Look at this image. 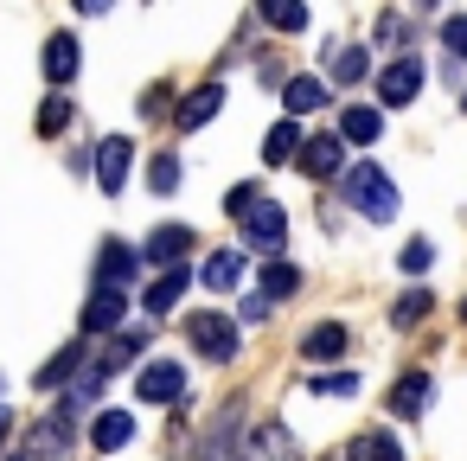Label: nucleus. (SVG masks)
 Segmentation results:
<instances>
[{
	"label": "nucleus",
	"instance_id": "f257e3e1",
	"mask_svg": "<svg viewBox=\"0 0 467 461\" xmlns=\"http://www.w3.org/2000/svg\"><path fill=\"white\" fill-rule=\"evenodd\" d=\"M346 205H352L358 218H371V225H390L403 199H397V180L378 173V161H358V167L346 173Z\"/></svg>",
	"mask_w": 467,
	"mask_h": 461
},
{
	"label": "nucleus",
	"instance_id": "f03ea898",
	"mask_svg": "<svg viewBox=\"0 0 467 461\" xmlns=\"http://www.w3.org/2000/svg\"><path fill=\"white\" fill-rule=\"evenodd\" d=\"M186 346L205 359V365H231L237 359V320L224 314V308H199V314H186Z\"/></svg>",
	"mask_w": 467,
	"mask_h": 461
},
{
	"label": "nucleus",
	"instance_id": "7ed1b4c3",
	"mask_svg": "<svg viewBox=\"0 0 467 461\" xmlns=\"http://www.w3.org/2000/svg\"><path fill=\"white\" fill-rule=\"evenodd\" d=\"M237 225H244V244H250V250H269V257H282V244H288V212H282L275 199H256V205H244V212H237Z\"/></svg>",
	"mask_w": 467,
	"mask_h": 461
},
{
	"label": "nucleus",
	"instance_id": "20e7f679",
	"mask_svg": "<svg viewBox=\"0 0 467 461\" xmlns=\"http://www.w3.org/2000/svg\"><path fill=\"white\" fill-rule=\"evenodd\" d=\"M71 442H78V423L52 410L46 423H33V429H26V442H20V461H71Z\"/></svg>",
	"mask_w": 467,
	"mask_h": 461
},
{
	"label": "nucleus",
	"instance_id": "39448f33",
	"mask_svg": "<svg viewBox=\"0 0 467 461\" xmlns=\"http://www.w3.org/2000/svg\"><path fill=\"white\" fill-rule=\"evenodd\" d=\"M135 250H141V263L167 269V263H186V257L199 250V231H192V225H154L148 244H135Z\"/></svg>",
	"mask_w": 467,
	"mask_h": 461
},
{
	"label": "nucleus",
	"instance_id": "423d86ee",
	"mask_svg": "<svg viewBox=\"0 0 467 461\" xmlns=\"http://www.w3.org/2000/svg\"><path fill=\"white\" fill-rule=\"evenodd\" d=\"M416 90H422V58H416V52H403V58H390V65L378 71V103L403 110V103H416Z\"/></svg>",
	"mask_w": 467,
	"mask_h": 461
},
{
	"label": "nucleus",
	"instance_id": "0eeeda50",
	"mask_svg": "<svg viewBox=\"0 0 467 461\" xmlns=\"http://www.w3.org/2000/svg\"><path fill=\"white\" fill-rule=\"evenodd\" d=\"M135 397H141V403H180V397H186V372H180V359H154V365H141V372H135Z\"/></svg>",
	"mask_w": 467,
	"mask_h": 461
},
{
	"label": "nucleus",
	"instance_id": "6e6552de",
	"mask_svg": "<svg viewBox=\"0 0 467 461\" xmlns=\"http://www.w3.org/2000/svg\"><path fill=\"white\" fill-rule=\"evenodd\" d=\"M429 403H435V378H429V372H403V378L384 391V410L403 416V423H410V416H429Z\"/></svg>",
	"mask_w": 467,
	"mask_h": 461
},
{
	"label": "nucleus",
	"instance_id": "1a4fd4ad",
	"mask_svg": "<svg viewBox=\"0 0 467 461\" xmlns=\"http://www.w3.org/2000/svg\"><path fill=\"white\" fill-rule=\"evenodd\" d=\"M339 161H346V141H339V129H333V135H307L288 167H301L307 180H327V173H339Z\"/></svg>",
	"mask_w": 467,
	"mask_h": 461
},
{
	"label": "nucleus",
	"instance_id": "9d476101",
	"mask_svg": "<svg viewBox=\"0 0 467 461\" xmlns=\"http://www.w3.org/2000/svg\"><path fill=\"white\" fill-rule=\"evenodd\" d=\"M129 167H135V141H129V135H109V141H97V186H103L109 199L129 186Z\"/></svg>",
	"mask_w": 467,
	"mask_h": 461
},
{
	"label": "nucleus",
	"instance_id": "9b49d317",
	"mask_svg": "<svg viewBox=\"0 0 467 461\" xmlns=\"http://www.w3.org/2000/svg\"><path fill=\"white\" fill-rule=\"evenodd\" d=\"M122 320H129V288L97 282V288H90V308H84V333H116Z\"/></svg>",
	"mask_w": 467,
	"mask_h": 461
},
{
	"label": "nucleus",
	"instance_id": "f8f14e48",
	"mask_svg": "<svg viewBox=\"0 0 467 461\" xmlns=\"http://www.w3.org/2000/svg\"><path fill=\"white\" fill-rule=\"evenodd\" d=\"M141 276V250L135 244H122V237H109L103 250H97V282H116V288H129Z\"/></svg>",
	"mask_w": 467,
	"mask_h": 461
},
{
	"label": "nucleus",
	"instance_id": "ddd939ff",
	"mask_svg": "<svg viewBox=\"0 0 467 461\" xmlns=\"http://www.w3.org/2000/svg\"><path fill=\"white\" fill-rule=\"evenodd\" d=\"M186 282H192V269H186V263H167V269L148 282L141 308H148V314H173V308H180V295H186Z\"/></svg>",
	"mask_w": 467,
	"mask_h": 461
},
{
	"label": "nucleus",
	"instance_id": "4468645a",
	"mask_svg": "<svg viewBox=\"0 0 467 461\" xmlns=\"http://www.w3.org/2000/svg\"><path fill=\"white\" fill-rule=\"evenodd\" d=\"M346 346H352V333H346L339 320H314V327L301 333V359H314V365H327V359H346Z\"/></svg>",
	"mask_w": 467,
	"mask_h": 461
},
{
	"label": "nucleus",
	"instance_id": "2eb2a0df",
	"mask_svg": "<svg viewBox=\"0 0 467 461\" xmlns=\"http://www.w3.org/2000/svg\"><path fill=\"white\" fill-rule=\"evenodd\" d=\"M78 65H84V46H78L71 33H52V39H46V78H52V84H71Z\"/></svg>",
	"mask_w": 467,
	"mask_h": 461
},
{
	"label": "nucleus",
	"instance_id": "dca6fc26",
	"mask_svg": "<svg viewBox=\"0 0 467 461\" xmlns=\"http://www.w3.org/2000/svg\"><path fill=\"white\" fill-rule=\"evenodd\" d=\"M218 110H224V90H218V84H199V90L180 103V116H173V122H180V135H192V129H205Z\"/></svg>",
	"mask_w": 467,
	"mask_h": 461
},
{
	"label": "nucleus",
	"instance_id": "f3484780",
	"mask_svg": "<svg viewBox=\"0 0 467 461\" xmlns=\"http://www.w3.org/2000/svg\"><path fill=\"white\" fill-rule=\"evenodd\" d=\"M199 282H205L212 295H231V288L244 282V250H212L205 269H199Z\"/></svg>",
	"mask_w": 467,
	"mask_h": 461
},
{
	"label": "nucleus",
	"instance_id": "a211bd4d",
	"mask_svg": "<svg viewBox=\"0 0 467 461\" xmlns=\"http://www.w3.org/2000/svg\"><path fill=\"white\" fill-rule=\"evenodd\" d=\"M378 135H384V116H378V110H365V103H352V110L339 116V141H346V148H371Z\"/></svg>",
	"mask_w": 467,
	"mask_h": 461
},
{
	"label": "nucleus",
	"instance_id": "6ab92c4d",
	"mask_svg": "<svg viewBox=\"0 0 467 461\" xmlns=\"http://www.w3.org/2000/svg\"><path fill=\"white\" fill-rule=\"evenodd\" d=\"M90 442H97V455L129 448V442H135V416H129V410H103V416H97V429H90Z\"/></svg>",
	"mask_w": 467,
	"mask_h": 461
},
{
	"label": "nucleus",
	"instance_id": "aec40b11",
	"mask_svg": "<svg viewBox=\"0 0 467 461\" xmlns=\"http://www.w3.org/2000/svg\"><path fill=\"white\" fill-rule=\"evenodd\" d=\"M282 103H288V116H314V110H327V84L320 78H288Z\"/></svg>",
	"mask_w": 467,
	"mask_h": 461
},
{
	"label": "nucleus",
	"instance_id": "412c9836",
	"mask_svg": "<svg viewBox=\"0 0 467 461\" xmlns=\"http://www.w3.org/2000/svg\"><path fill=\"white\" fill-rule=\"evenodd\" d=\"M256 14H263V26H275V33H301V26H307V7H301V0H256Z\"/></svg>",
	"mask_w": 467,
	"mask_h": 461
},
{
	"label": "nucleus",
	"instance_id": "4be33fe9",
	"mask_svg": "<svg viewBox=\"0 0 467 461\" xmlns=\"http://www.w3.org/2000/svg\"><path fill=\"white\" fill-rule=\"evenodd\" d=\"M295 148H301V129H295V122H275V129L263 135V161H269V167H288Z\"/></svg>",
	"mask_w": 467,
	"mask_h": 461
},
{
	"label": "nucleus",
	"instance_id": "5701e85b",
	"mask_svg": "<svg viewBox=\"0 0 467 461\" xmlns=\"http://www.w3.org/2000/svg\"><path fill=\"white\" fill-rule=\"evenodd\" d=\"M295 288H301V269H295V263H282V257H269V263H263V295H269V301H282V295H295Z\"/></svg>",
	"mask_w": 467,
	"mask_h": 461
},
{
	"label": "nucleus",
	"instance_id": "b1692460",
	"mask_svg": "<svg viewBox=\"0 0 467 461\" xmlns=\"http://www.w3.org/2000/svg\"><path fill=\"white\" fill-rule=\"evenodd\" d=\"M365 71H371L365 46H339V52H333V84H358Z\"/></svg>",
	"mask_w": 467,
	"mask_h": 461
},
{
	"label": "nucleus",
	"instance_id": "393cba45",
	"mask_svg": "<svg viewBox=\"0 0 467 461\" xmlns=\"http://www.w3.org/2000/svg\"><path fill=\"white\" fill-rule=\"evenodd\" d=\"M429 308H435V295H429V288H410V295H397V308H390V327H416Z\"/></svg>",
	"mask_w": 467,
	"mask_h": 461
},
{
	"label": "nucleus",
	"instance_id": "a878e982",
	"mask_svg": "<svg viewBox=\"0 0 467 461\" xmlns=\"http://www.w3.org/2000/svg\"><path fill=\"white\" fill-rule=\"evenodd\" d=\"M237 461H288V435H282V429H256V442H250Z\"/></svg>",
	"mask_w": 467,
	"mask_h": 461
},
{
	"label": "nucleus",
	"instance_id": "bb28decb",
	"mask_svg": "<svg viewBox=\"0 0 467 461\" xmlns=\"http://www.w3.org/2000/svg\"><path fill=\"white\" fill-rule=\"evenodd\" d=\"M148 186H154V199H173V193H180V161H173V154H154Z\"/></svg>",
	"mask_w": 467,
	"mask_h": 461
},
{
	"label": "nucleus",
	"instance_id": "cd10ccee",
	"mask_svg": "<svg viewBox=\"0 0 467 461\" xmlns=\"http://www.w3.org/2000/svg\"><path fill=\"white\" fill-rule=\"evenodd\" d=\"M78 365H84V346H65V352H58V359H52V365L39 372V391H58V384H65V378H71Z\"/></svg>",
	"mask_w": 467,
	"mask_h": 461
},
{
	"label": "nucleus",
	"instance_id": "c85d7f7f",
	"mask_svg": "<svg viewBox=\"0 0 467 461\" xmlns=\"http://www.w3.org/2000/svg\"><path fill=\"white\" fill-rule=\"evenodd\" d=\"M307 391H314V397H352V391H358V372H314Z\"/></svg>",
	"mask_w": 467,
	"mask_h": 461
},
{
	"label": "nucleus",
	"instance_id": "c756f323",
	"mask_svg": "<svg viewBox=\"0 0 467 461\" xmlns=\"http://www.w3.org/2000/svg\"><path fill=\"white\" fill-rule=\"evenodd\" d=\"M358 461H403V448H397V435L371 429V435H358Z\"/></svg>",
	"mask_w": 467,
	"mask_h": 461
},
{
	"label": "nucleus",
	"instance_id": "7c9ffc66",
	"mask_svg": "<svg viewBox=\"0 0 467 461\" xmlns=\"http://www.w3.org/2000/svg\"><path fill=\"white\" fill-rule=\"evenodd\" d=\"M65 122H71V103L65 97H46L39 103V135H65Z\"/></svg>",
	"mask_w": 467,
	"mask_h": 461
},
{
	"label": "nucleus",
	"instance_id": "2f4dec72",
	"mask_svg": "<svg viewBox=\"0 0 467 461\" xmlns=\"http://www.w3.org/2000/svg\"><path fill=\"white\" fill-rule=\"evenodd\" d=\"M397 263H403V269H410V276H429V263H435V244H429V237H410V244H403V257H397Z\"/></svg>",
	"mask_w": 467,
	"mask_h": 461
},
{
	"label": "nucleus",
	"instance_id": "473e14b6",
	"mask_svg": "<svg viewBox=\"0 0 467 461\" xmlns=\"http://www.w3.org/2000/svg\"><path fill=\"white\" fill-rule=\"evenodd\" d=\"M441 52L467 65V20H461V14H454V20H441Z\"/></svg>",
	"mask_w": 467,
	"mask_h": 461
},
{
	"label": "nucleus",
	"instance_id": "72a5a7b5",
	"mask_svg": "<svg viewBox=\"0 0 467 461\" xmlns=\"http://www.w3.org/2000/svg\"><path fill=\"white\" fill-rule=\"evenodd\" d=\"M256 199H263V193H256V186H250V180H244V186H231V199H224V212H231V218H237V212H244V205H256Z\"/></svg>",
	"mask_w": 467,
	"mask_h": 461
},
{
	"label": "nucleus",
	"instance_id": "f704fd0d",
	"mask_svg": "<svg viewBox=\"0 0 467 461\" xmlns=\"http://www.w3.org/2000/svg\"><path fill=\"white\" fill-rule=\"evenodd\" d=\"M269 308H275L269 295H244V301H237V314H244V320H269Z\"/></svg>",
	"mask_w": 467,
	"mask_h": 461
},
{
	"label": "nucleus",
	"instance_id": "c9c22d12",
	"mask_svg": "<svg viewBox=\"0 0 467 461\" xmlns=\"http://www.w3.org/2000/svg\"><path fill=\"white\" fill-rule=\"evenodd\" d=\"M161 110H167V84H154V90L141 97V116H161Z\"/></svg>",
	"mask_w": 467,
	"mask_h": 461
},
{
	"label": "nucleus",
	"instance_id": "e433bc0d",
	"mask_svg": "<svg viewBox=\"0 0 467 461\" xmlns=\"http://www.w3.org/2000/svg\"><path fill=\"white\" fill-rule=\"evenodd\" d=\"M116 0H78V14H109Z\"/></svg>",
	"mask_w": 467,
	"mask_h": 461
},
{
	"label": "nucleus",
	"instance_id": "4c0bfd02",
	"mask_svg": "<svg viewBox=\"0 0 467 461\" xmlns=\"http://www.w3.org/2000/svg\"><path fill=\"white\" fill-rule=\"evenodd\" d=\"M7 429H14V416H7V410H0V442H7Z\"/></svg>",
	"mask_w": 467,
	"mask_h": 461
},
{
	"label": "nucleus",
	"instance_id": "58836bf2",
	"mask_svg": "<svg viewBox=\"0 0 467 461\" xmlns=\"http://www.w3.org/2000/svg\"><path fill=\"white\" fill-rule=\"evenodd\" d=\"M461 110H467V90H461Z\"/></svg>",
	"mask_w": 467,
	"mask_h": 461
},
{
	"label": "nucleus",
	"instance_id": "ea45409f",
	"mask_svg": "<svg viewBox=\"0 0 467 461\" xmlns=\"http://www.w3.org/2000/svg\"><path fill=\"white\" fill-rule=\"evenodd\" d=\"M461 320H467V301H461Z\"/></svg>",
	"mask_w": 467,
	"mask_h": 461
}]
</instances>
